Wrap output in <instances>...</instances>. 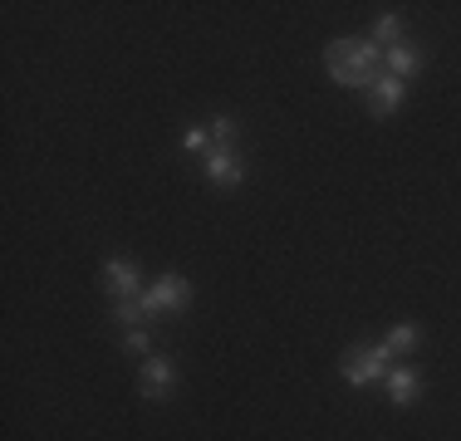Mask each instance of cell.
<instances>
[{
    "label": "cell",
    "mask_w": 461,
    "mask_h": 441,
    "mask_svg": "<svg viewBox=\"0 0 461 441\" xmlns=\"http://www.w3.org/2000/svg\"><path fill=\"white\" fill-rule=\"evenodd\" d=\"M324 69L339 88H358L368 94L383 79V50L373 40H334L324 50Z\"/></svg>",
    "instance_id": "cell-1"
},
{
    "label": "cell",
    "mask_w": 461,
    "mask_h": 441,
    "mask_svg": "<svg viewBox=\"0 0 461 441\" xmlns=\"http://www.w3.org/2000/svg\"><path fill=\"white\" fill-rule=\"evenodd\" d=\"M388 373H393L388 344H368V348H348L344 353V378L354 382V388H368V382L388 378Z\"/></svg>",
    "instance_id": "cell-2"
},
{
    "label": "cell",
    "mask_w": 461,
    "mask_h": 441,
    "mask_svg": "<svg viewBox=\"0 0 461 441\" xmlns=\"http://www.w3.org/2000/svg\"><path fill=\"white\" fill-rule=\"evenodd\" d=\"M142 300V314L158 319V314H182L186 304H192V284L182 280V274H162V280L148 284V294H138Z\"/></svg>",
    "instance_id": "cell-3"
},
{
    "label": "cell",
    "mask_w": 461,
    "mask_h": 441,
    "mask_svg": "<svg viewBox=\"0 0 461 441\" xmlns=\"http://www.w3.org/2000/svg\"><path fill=\"white\" fill-rule=\"evenodd\" d=\"M138 284H142V270L133 260H104V290L113 300H138Z\"/></svg>",
    "instance_id": "cell-4"
},
{
    "label": "cell",
    "mask_w": 461,
    "mask_h": 441,
    "mask_svg": "<svg viewBox=\"0 0 461 441\" xmlns=\"http://www.w3.org/2000/svg\"><path fill=\"white\" fill-rule=\"evenodd\" d=\"M402 94H408V84L393 79V74H383V79L368 88V108L378 118H393V113H398V104H402Z\"/></svg>",
    "instance_id": "cell-5"
},
{
    "label": "cell",
    "mask_w": 461,
    "mask_h": 441,
    "mask_svg": "<svg viewBox=\"0 0 461 441\" xmlns=\"http://www.w3.org/2000/svg\"><path fill=\"white\" fill-rule=\"evenodd\" d=\"M383 64H388V74H393V79H402V84H408V74L422 69V50H417V44H408V40H398L393 50H383Z\"/></svg>",
    "instance_id": "cell-6"
},
{
    "label": "cell",
    "mask_w": 461,
    "mask_h": 441,
    "mask_svg": "<svg viewBox=\"0 0 461 441\" xmlns=\"http://www.w3.org/2000/svg\"><path fill=\"white\" fill-rule=\"evenodd\" d=\"M142 397H148V402H158V397H167L172 392V363L167 358H148L142 363Z\"/></svg>",
    "instance_id": "cell-7"
},
{
    "label": "cell",
    "mask_w": 461,
    "mask_h": 441,
    "mask_svg": "<svg viewBox=\"0 0 461 441\" xmlns=\"http://www.w3.org/2000/svg\"><path fill=\"white\" fill-rule=\"evenodd\" d=\"M206 176H212L216 186H240V176H246V167H240V158L230 148H216L212 158H206Z\"/></svg>",
    "instance_id": "cell-8"
},
{
    "label": "cell",
    "mask_w": 461,
    "mask_h": 441,
    "mask_svg": "<svg viewBox=\"0 0 461 441\" xmlns=\"http://www.w3.org/2000/svg\"><path fill=\"white\" fill-rule=\"evenodd\" d=\"M417 392H422V378H417L412 368H393V373H388V397H393V407H408Z\"/></svg>",
    "instance_id": "cell-9"
},
{
    "label": "cell",
    "mask_w": 461,
    "mask_h": 441,
    "mask_svg": "<svg viewBox=\"0 0 461 441\" xmlns=\"http://www.w3.org/2000/svg\"><path fill=\"white\" fill-rule=\"evenodd\" d=\"M383 344H388V353H393V358H398V353H412L417 344H422V334H417V324H398L388 338H383Z\"/></svg>",
    "instance_id": "cell-10"
},
{
    "label": "cell",
    "mask_w": 461,
    "mask_h": 441,
    "mask_svg": "<svg viewBox=\"0 0 461 441\" xmlns=\"http://www.w3.org/2000/svg\"><path fill=\"white\" fill-rule=\"evenodd\" d=\"M398 40H402V20L398 15H383L378 25H373V44H378V50H393Z\"/></svg>",
    "instance_id": "cell-11"
},
{
    "label": "cell",
    "mask_w": 461,
    "mask_h": 441,
    "mask_svg": "<svg viewBox=\"0 0 461 441\" xmlns=\"http://www.w3.org/2000/svg\"><path fill=\"white\" fill-rule=\"evenodd\" d=\"M113 319H118V324H128V328H138V324H142V319H148V314H142V300H118Z\"/></svg>",
    "instance_id": "cell-12"
},
{
    "label": "cell",
    "mask_w": 461,
    "mask_h": 441,
    "mask_svg": "<svg viewBox=\"0 0 461 441\" xmlns=\"http://www.w3.org/2000/svg\"><path fill=\"white\" fill-rule=\"evenodd\" d=\"M236 118H212V138L221 142V148H230V142H236Z\"/></svg>",
    "instance_id": "cell-13"
},
{
    "label": "cell",
    "mask_w": 461,
    "mask_h": 441,
    "mask_svg": "<svg viewBox=\"0 0 461 441\" xmlns=\"http://www.w3.org/2000/svg\"><path fill=\"white\" fill-rule=\"evenodd\" d=\"M206 142H212V128H186V132H182V148H186V152H202Z\"/></svg>",
    "instance_id": "cell-14"
},
{
    "label": "cell",
    "mask_w": 461,
    "mask_h": 441,
    "mask_svg": "<svg viewBox=\"0 0 461 441\" xmlns=\"http://www.w3.org/2000/svg\"><path fill=\"white\" fill-rule=\"evenodd\" d=\"M123 348H128V353H148V348H152V338H148V334H142V328H128V338H123Z\"/></svg>",
    "instance_id": "cell-15"
}]
</instances>
